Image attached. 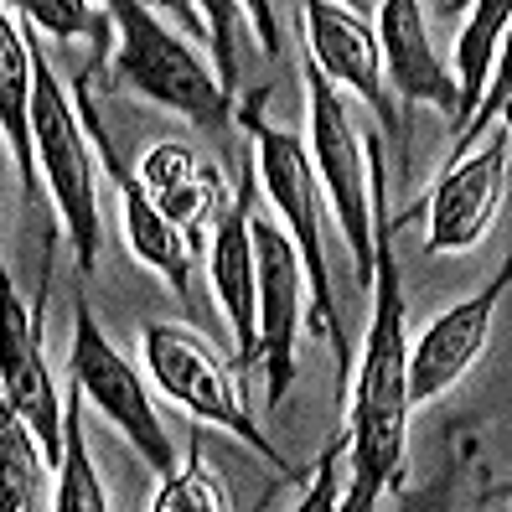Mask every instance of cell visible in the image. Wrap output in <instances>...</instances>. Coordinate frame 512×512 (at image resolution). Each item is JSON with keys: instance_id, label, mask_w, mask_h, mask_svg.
<instances>
[{"instance_id": "7a4b0ae2", "label": "cell", "mask_w": 512, "mask_h": 512, "mask_svg": "<svg viewBox=\"0 0 512 512\" xmlns=\"http://www.w3.org/2000/svg\"><path fill=\"white\" fill-rule=\"evenodd\" d=\"M104 11L114 21V83L202 130H228L233 94L218 83L213 63L161 21L150 0H104Z\"/></svg>"}, {"instance_id": "4fadbf2b", "label": "cell", "mask_w": 512, "mask_h": 512, "mask_svg": "<svg viewBox=\"0 0 512 512\" xmlns=\"http://www.w3.org/2000/svg\"><path fill=\"white\" fill-rule=\"evenodd\" d=\"M378 57H383V83L404 104H430L456 119V78L445 57L430 42V21L419 0H378Z\"/></svg>"}, {"instance_id": "2e32d148", "label": "cell", "mask_w": 512, "mask_h": 512, "mask_svg": "<svg viewBox=\"0 0 512 512\" xmlns=\"http://www.w3.org/2000/svg\"><path fill=\"white\" fill-rule=\"evenodd\" d=\"M135 176H140V187L150 192V202H156L161 213L187 233V244L197 238V223H202L207 207H218V213H223V182H218V171L202 166L197 150L182 145V140L150 145L145 161L135 166Z\"/></svg>"}, {"instance_id": "5b68a950", "label": "cell", "mask_w": 512, "mask_h": 512, "mask_svg": "<svg viewBox=\"0 0 512 512\" xmlns=\"http://www.w3.org/2000/svg\"><path fill=\"white\" fill-rule=\"evenodd\" d=\"M306 150H311L321 197L331 202L326 213L337 218V228L347 238L357 285L368 290V280H373V187H368L373 156H368L363 135L352 125L337 83H331L311 57H306Z\"/></svg>"}, {"instance_id": "ac0fdd59", "label": "cell", "mask_w": 512, "mask_h": 512, "mask_svg": "<svg viewBox=\"0 0 512 512\" xmlns=\"http://www.w3.org/2000/svg\"><path fill=\"white\" fill-rule=\"evenodd\" d=\"M507 16H512V0H471L466 26L456 37V125H466L471 109L481 104L487 83L502 63V37H507Z\"/></svg>"}, {"instance_id": "d4e9b609", "label": "cell", "mask_w": 512, "mask_h": 512, "mask_svg": "<svg viewBox=\"0 0 512 512\" xmlns=\"http://www.w3.org/2000/svg\"><path fill=\"white\" fill-rule=\"evenodd\" d=\"M150 6H166V11L176 16V21L187 26V32H197V37H202V16H197V11L187 6V0H150Z\"/></svg>"}, {"instance_id": "d6986e66", "label": "cell", "mask_w": 512, "mask_h": 512, "mask_svg": "<svg viewBox=\"0 0 512 512\" xmlns=\"http://www.w3.org/2000/svg\"><path fill=\"white\" fill-rule=\"evenodd\" d=\"M47 507H57V512H104L109 507L104 481H99L88 440H83V394L78 388H68V404H63V456L52 466Z\"/></svg>"}, {"instance_id": "52a82bcc", "label": "cell", "mask_w": 512, "mask_h": 512, "mask_svg": "<svg viewBox=\"0 0 512 512\" xmlns=\"http://www.w3.org/2000/svg\"><path fill=\"white\" fill-rule=\"evenodd\" d=\"M68 373H73L78 394L140 450V461H145L150 471L166 476V471L176 466L171 440H166V425H161L156 404H150V394H145V378L130 368V357L104 337V326L94 321V311H88L83 300H78V316H73Z\"/></svg>"}, {"instance_id": "4316f807", "label": "cell", "mask_w": 512, "mask_h": 512, "mask_svg": "<svg viewBox=\"0 0 512 512\" xmlns=\"http://www.w3.org/2000/svg\"><path fill=\"white\" fill-rule=\"evenodd\" d=\"M0 399H6V394H0Z\"/></svg>"}, {"instance_id": "603a6c76", "label": "cell", "mask_w": 512, "mask_h": 512, "mask_svg": "<svg viewBox=\"0 0 512 512\" xmlns=\"http://www.w3.org/2000/svg\"><path fill=\"white\" fill-rule=\"evenodd\" d=\"M32 32H47L52 42H78L83 32H99V0H16Z\"/></svg>"}, {"instance_id": "e0dca14e", "label": "cell", "mask_w": 512, "mask_h": 512, "mask_svg": "<svg viewBox=\"0 0 512 512\" xmlns=\"http://www.w3.org/2000/svg\"><path fill=\"white\" fill-rule=\"evenodd\" d=\"M0 140L11 145L26 197H37V150H32V37L0 6Z\"/></svg>"}, {"instance_id": "9a60e30c", "label": "cell", "mask_w": 512, "mask_h": 512, "mask_svg": "<svg viewBox=\"0 0 512 512\" xmlns=\"http://www.w3.org/2000/svg\"><path fill=\"white\" fill-rule=\"evenodd\" d=\"M104 161H109L114 182H119V207H125V244H130V254H135L145 269H156V275L187 300V295H192V290H187V285H192V244H187V233L176 228L156 202H150V192L140 187V176H135L130 166L114 161L109 140H104Z\"/></svg>"}, {"instance_id": "484cf974", "label": "cell", "mask_w": 512, "mask_h": 512, "mask_svg": "<svg viewBox=\"0 0 512 512\" xmlns=\"http://www.w3.org/2000/svg\"><path fill=\"white\" fill-rule=\"evenodd\" d=\"M352 6H363V0H352Z\"/></svg>"}, {"instance_id": "44dd1931", "label": "cell", "mask_w": 512, "mask_h": 512, "mask_svg": "<svg viewBox=\"0 0 512 512\" xmlns=\"http://www.w3.org/2000/svg\"><path fill=\"white\" fill-rule=\"evenodd\" d=\"M233 507V497H228V487L207 471V461H202V435H192V450H187V466L182 471H166L161 476V487H156V497H150V512H228Z\"/></svg>"}, {"instance_id": "3957f363", "label": "cell", "mask_w": 512, "mask_h": 512, "mask_svg": "<svg viewBox=\"0 0 512 512\" xmlns=\"http://www.w3.org/2000/svg\"><path fill=\"white\" fill-rule=\"evenodd\" d=\"M249 135H254V176L264 197L280 207L285 233L300 254V269H306V295L316 306V331L331 342L337 352V378L347 383L352 373V347H347V326H342V306H337V290H331V269H326V249H321V218H326V197L316 182V166H311V150L300 135L269 125V119L249 114Z\"/></svg>"}, {"instance_id": "ba28073f", "label": "cell", "mask_w": 512, "mask_h": 512, "mask_svg": "<svg viewBox=\"0 0 512 512\" xmlns=\"http://www.w3.org/2000/svg\"><path fill=\"white\" fill-rule=\"evenodd\" d=\"M254 357L264 363V404L280 409L295 383V326L306 306V269L290 244V233L254 213Z\"/></svg>"}, {"instance_id": "6da1fadb", "label": "cell", "mask_w": 512, "mask_h": 512, "mask_svg": "<svg viewBox=\"0 0 512 512\" xmlns=\"http://www.w3.org/2000/svg\"><path fill=\"white\" fill-rule=\"evenodd\" d=\"M373 316L363 337V363L347 373L352 409L347 430L331 456H347V497L342 512H368L388 487L399 481L409 456V306H404V275L394 254V223L383 218V161L373 140Z\"/></svg>"}, {"instance_id": "277c9868", "label": "cell", "mask_w": 512, "mask_h": 512, "mask_svg": "<svg viewBox=\"0 0 512 512\" xmlns=\"http://www.w3.org/2000/svg\"><path fill=\"white\" fill-rule=\"evenodd\" d=\"M32 150H37V166L47 176V192L57 202V218H63V233L73 238L78 275H88L99 264V238H104L94 150H88V135L78 125L68 88L57 83V73L37 42H32Z\"/></svg>"}, {"instance_id": "9c48e42d", "label": "cell", "mask_w": 512, "mask_h": 512, "mask_svg": "<svg viewBox=\"0 0 512 512\" xmlns=\"http://www.w3.org/2000/svg\"><path fill=\"white\" fill-rule=\"evenodd\" d=\"M507 145H512V130L497 119V130L481 135V145L466 150L461 161H450L445 176L430 187V197L419 202L430 254H466L481 244V233L492 228L507 192Z\"/></svg>"}, {"instance_id": "8992f818", "label": "cell", "mask_w": 512, "mask_h": 512, "mask_svg": "<svg viewBox=\"0 0 512 512\" xmlns=\"http://www.w3.org/2000/svg\"><path fill=\"white\" fill-rule=\"evenodd\" d=\"M140 347H145L150 378H156V388L171 404H182L192 419H207L213 430H228L233 440H244L254 456H264L269 466H280V450L269 445V435L254 425V414L238 404L233 368L197 337V331L156 321V326H145Z\"/></svg>"}, {"instance_id": "ffe728a7", "label": "cell", "mask_w": 512, "mask_h": 512, "mask_svg": "<svg viewBox=\"0 0 512 512\" xmlns=\"http://www.w3.org/2000/svg\"><path fill=\"white\" fill-rule=\"evenodd\" d=\"M47 507V456L32 425L11 409L0 419V512H42Z\"/></svg>"}, {"instance_id": "30bf717a", "label": "cell", "mask_w": 512, "mask_h": 512, "mask_svg": "<svg viewBox=\"0 0 512 512\" xmlns=\"http://www.w3.org/2000/svg\"><path fill=\"white\" fill-rule=\"evenodd\" d=\"M0 394L42 440L47 466H57V456H63V399H57L52 373H47L37 316L11 285L6 269H0Z\"/></svg>"}, {"instance_id": "7c38bea8", "label": "cell", "mask_w": 512, "mask_h": 512, "mask_svg": "<svg viewBox=\"0 0 512 512\" xmlns=\"http://www.w3.org/2000/svg\"><path fill=\"white\" fill-rule=\"evenodd\" d=\"M300 21H306V57L347 94L363 99L383 125H399L388 109V83H383V57L373 26L337 6V0H300Z\"/></svg>"}, {"instance_id": "7402d4cb", "label": "cell", "mask_w": 512, "mask_h": 512, "mask_svg": "<svg viewBox=\"0 0 512 512\" xmlns=\"http://www.w3.org/2000/svg\"><path fill=\"white\" fill-rule=\"evenodd\" d=\"M187 6L202 16V37H207V52H213V73L233 94L238 88V32H244V6H238V0H187Z\"/></svg>"}, {"instance_id": "5bb4252c", "label": "cell", "mask_w": 512, "mask_h": 512, "mask_svg": "<svg viewBox=\"0 0 512 512\" xmlns=\"http://www.w3.org/2000/svg\"><path fill=\"white\" fill-rule=\"evenodd\" d=\"M254 187L259 182H254V166H249L244 182H238V197L223 202V213L213 223V249H207V280H213V295L228 316L238 368H249V357H254V238H249Z\"/></svg>"}, {"instance_id": "8fae6325", "label": "cell", "mask_w": 512, "mask_h": 512, "mask_svg": "<svg viewBox=\"0 0 512 512\" xmlns=\"http://www.w3.org/2000/svg\"><path fill=\"white\" fill-rule=\"evenodd\" d=\"M512 285V264L497 269V280H487L471 300H456V306H445L425 331H419V342L409 347V404H430L440 399L445 388H456L471 368L476 357L487 352V337H492V316L502 306V295Z\"/></svg>"}, {"instance_id": "cb8c5ba5", "label": "cell", "mask_w": 512, "mask_h": 512, "mask_svg": "<svg viewBox=\"0 0 512 512\" xmlns=\"http://www.w3.org/2000/svg\"><path fill=\"white\" fill-rule=\"evenodd\" d=\"M244 6V21L254 26V37L269 57H280V21H275V0H238Z\"/></svg>"}]
</instances>
